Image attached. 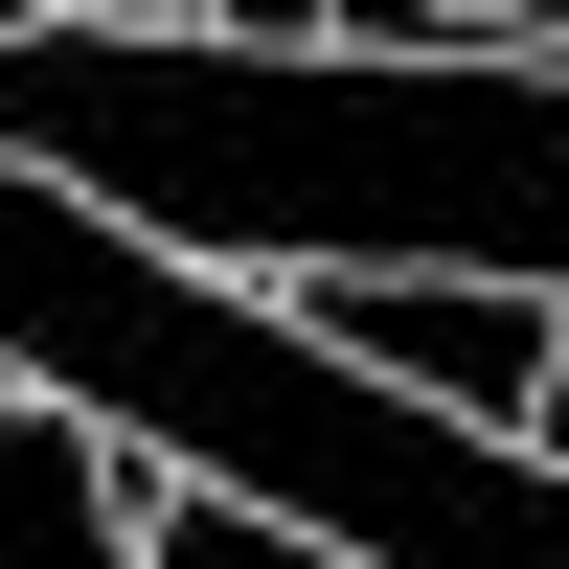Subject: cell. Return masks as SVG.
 I'll return each mask as SVG.
<instances>
[{
  "mask_svg": "<svg viewBox=\"0 0 569 569\" xmlns=\"http://www.w3.org/2000/svg\"><path fill=\"white\" fill-rule=\"evenodd\" d=\"M228 46H342V0H206Z\"/></svg>",
  "mask_w": 569,
  "mask_h": 569,
  "instance_id": "5b68a950",
  "label": "cell"
},
{
  "mask_svg": "<svg viewBox=\"0 0 569 569\" xmlns=\"http://www.w3.org/2000/svg\"><path fill=\"white\" fill-rule=\"evenodd\" d=\"M319 342H365L388 388L479 410V433H547V365H569V297H501V273H319Z\"/></svg>",
  "mask_w": 569,
  "mask_h": 569,
  "instance_id": "7a4b0ae2",
  "label": "cell"
},
{
  "mask_svg": "<svg viewBox=\"0 0 569 569\" xmlns=\"http://www.w3.org/2000/svg\"><path fill=\"white\" fill-rule=\"evenodd\" d=\"M137 501H160V456H137V433L0 388V569H137Z\"/></svg>",
  "mask_w": 569,
  "mask_h": 569,
  "instance_id": "3957f363",
  "label": "cell"
},
{
  "mask_svg": "<svg viewBox=\"0 0 569 569\" xmlns=\"http://www.w3.org/2000/svg\"><path fill=\"white\" fill-rule=\"evenodd\" d=\"M137 569H365V547L273 525V501H137Z\"/></svg>",
  "mask_w": 569,
  "mask_h": 569,
  "instance_id": "277c9868",
  "label": "cell"
},
{
  "mask_svg": "<svg viewBox=\"0 0 569 569\" xmlns=\"http://www.w3.org/2000/svg\"><path fill=\"white\" fill-rule=\"evenodd\" d=\"M23 23H137V0H0V46H23Z\"/></svg>",
  "mask_w": 569,
  "mask_h": 569,
  "instance_id": "8992f818",
  "label": "cell"
},
{
  "mask_svg": "<svg viewBox=\"0 0 569 569\" xmlns=\"http://www.w3.org/2000/svg\"><path fill=\"white\" fill-rule=\"evenodd\" d=\"M0 160L251 273H501L569 297V46H228L182 0L0 46Z\"/></svg>",
  "mask_w": 569,
  "mask_h": 569,
  "instance_id": "6da1fadb",
  "label": "cell"
},
{
  "mask_svg": "<svg viewBox=\"0 0 569 569\" xmlns=\"http://www.w3.org/2000/svg\"><path fill=\"white\" fill-rule=\"evenodd\" d=\"M547 456H569V365H547Z\"/></svg>",
  "mask_w": 569,
  "mask_h": 569,
  "instance_id": "52a82bcc",
  "label": "cell"
}]
</instances>
